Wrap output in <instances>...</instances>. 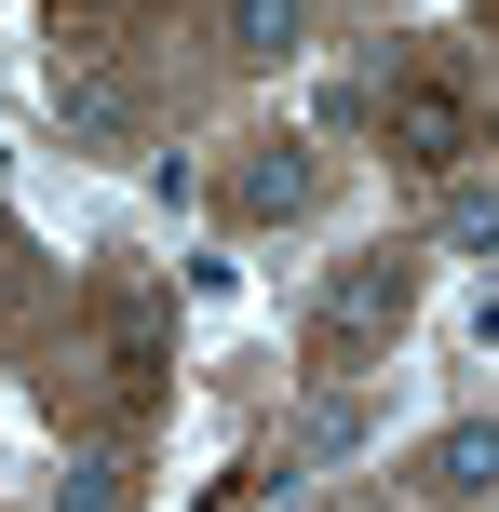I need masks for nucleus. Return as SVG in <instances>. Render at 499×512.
Segmentation results:
<instances>
[{
	"label": "nucleus",
	"mask_w": 499,
	"mask_h": 512,
	"mask_svg": "<svg viewBox=\"0 0 499 512\" xmlns=\"http://www.w3.org/2000/svg\"><path fill=\"white\" fill-rule=\"evenodd\" d=\"M392 324H405V256H351V270L311 297V364H365Z\"/></svg>",
	"instance_id": "f257e3e1"
},
{
	"label": "nucleus",
	"mask_w": 499,
	"mask_h": 512,
	"mask_svg": "<svg viewBox=\"0 0 499 512\" xmlns=\"http://www.w3.org/2000/svg\"><path fill=\"white\" fill-rule=\"evenodd\" d=\"M392 149L405 162H459L473 149V95H459V81H405L392 95Z\"/></svg>",
	"instance_id": "f03ea898"
},
{
	"label": "nucleus",
	"mask_w": 499,
	"mask_h": 512,
	"mask_svg": "<svg viewBox=\"0 0 499 512\" xmlns=\"http://www.w3.org/2000/svg\"><path fill=\"white\" fill-rule=\"evenodd\" d=\"M297 203H311V162H297V149L243 162V216H297Z\"/></svg>",
	"instance_id": "7ed1b4c3"
},
{
	"label": "nucleus",
	"mask_w": 499,
	"mask_h": 512,
	"mask_svg": "<svg viewBox=\"0 0 499 512\" xmlns=\"http://www.w3.org/2000/svg\"><path fill=\"white\" fill-rule=\"evenodd\" d=\"M230 54H297V0H230Z\"/></svg>",
	"instance_id": "20e7f679"
},
{
	"label": "nucleus",
	"mask_w": 499,
	"mask_h": 512,
	"mask_svg": "<svg viewBox=\"0 0 499 512\" xmlns=\"http://www.w3.org/2000/svg\"><path fill=\"white\" fill-rule=\"evenodd\" d=\"M432 486H499V432H446V445H432Z\"/></svg>",
	"instance_id": "39448f33"
},
{
	"label": "nucleus",
	"mask_w": 499,
	"mask_h": 512,
	"mask_svg": "<svg viewBox=\"0 0 499 512\" xmlns=\"http://www.w3.org/2000/svg\"><path fill=\"white\" fill-rule=\"evenodd\" d=\"M351 445H365V418H351V405H311V418H297V459H351Z\"/></svg>",
	"instance_id": "423d86ee"
},
{
	"label": "nucleus",
	"mask_w": 499,
	"mask_h": 512,
	"mask_svg": "<svg viewBox=\"0 0 499 512\" xmlns=\"http://www.w3.org/2000/svg\"><path fill=\"white\" fill-rule=\"evenodd\" d=\"M68 122H81V135H122V81L81 68V81H68Z\"/></svg>",
	"instance_id": "0eeeda50"
},
{
	"label": "nucleus",
	"mask_w": 499,
	"mask_h": 512,
	"mask_svg": "<svg viewBox=\"0 0 499 512\" xmlns=\"http://www.w3.org/2000/svg\"><path fill=\"white\" fill-rule=\"evenodd\" d=\"M446 230H459V243L486 256V243H499V189H459V203H446Z\"/></svg>",
	"instance_id": "6e6552de"
},
{
	"label": "nucleus",
	"mask_w": 499,
	"mask_h": 512,
	"mask_svg": "<svg viewBox=\"0 0 499 512\" xmlns=\"http://www.w3.org/2000/svg\"><path fill=\"white\" fill-rule=\"evenodd\" d=\"M95 14H108V0H54V27H95Z\"/></svg>",
	"instance_id": "1a4fd4ad"
}]
</instances>
